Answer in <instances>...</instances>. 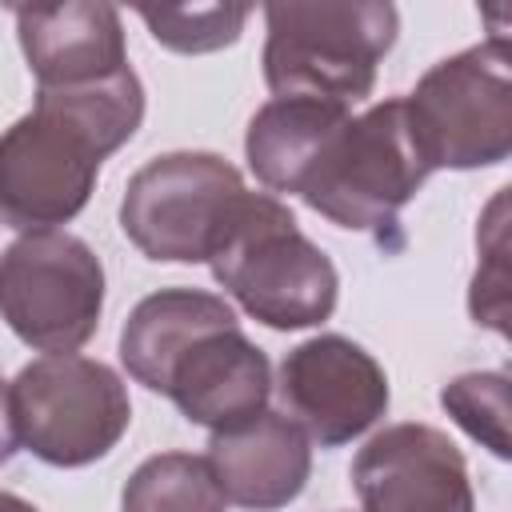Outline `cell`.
Wrapping results in <instances>:
<instances>
[{
    "instance_id": "9",
    "label": "cell",
    "mask_w": 512,
    "mask_h": 512,
    "mask_svg": "<svg viewBox=\"0 0 512 512\" xmlns=\"http://www.w3.org/2000/svg\"><path fill=\"white\" fill-rule=\"evenodd\" d=\"M284 416L320 448L364 436L388 408V376L348 336H312L280 364Z\"/></svg>"
},
{
    "instance_id": "15",
    "label": "cell",
    "mask_w": 512,
    "mask_h": 512,
    "mask_svg": "<svg viewBox=\"0 0 512 512\" xmlns=\"http://www.w3.org/2000/svg\"><path fill=\"white\" fill-rule=\"evenodd\" d=\"M352 120V108L324 104V100H300V96H276L268 100L244 136L248 168L268 192H300L304 176L312 172L324 144Z\"/></svg>"
},
{
    "instance_id": "13",
    "label": "cell",
    "mask_w": 512,
    "mask_h": 512,
    "mask_svg": "<svg viewBox=\"0 0 512 512\" xmlns=\"http://www.w3.org/2000/svg\"><path fill=\"white\" fill-rule=\"evenodd\" d=\"M16 32L40 88L96 84L128 68L124 28L112 4L72 0L56 8H16Z\"/></svg>"
},
{
    "instance_id": "6",
    "label": "cell",
    "mask_w": 512,
    "mask_h": 512,
    "mask_svg": "<svg viewBox=\"0 0 512 512\" xmlns=\"http://www.w3.org/2000/svg\"><path fill=\"white\" fill-rule=\"evenodd\" d=\"M20 444L56 468H84L108 456L128 432L124 380L88 356H40L8 384Z\"/></svg>"
},
{
    "instance_id": "3",
    "label": "cell",
    "mask_w": 512,
    "mask_h": 512,
    "mask_svg": "<svg viewBox=\"0 0 512 512\" xmlns=\"http://www.w3.org/2000/svg\"><path fill=\"white\" fill-rule=\"evenodd\" d=\"M264 80L276 96L360 104L372 96L376 64L396 44L392 4H268L264 8Z\"/></svg>"
},
{
    "instance_id": "19",
    "label": "cell",
    "mask_w": 512,
    "mask_h": 512,
    "mask_svg": "<svg viewBox=\"0 0 512 512\" xmlns=\"http://www.w3.org/2000/svg\"><path fill=\"white\" fill-rule=\"evenodd\" d=\"M492 220L484 224V236H480V252H484V264L488 272H476L472 280V316L476 324H492L500 336H508V276H504V188L500 196L492 200Z\"/></svg>"
},
{
    "instance_id": "1",
    "label": "cell",
    "mask_w": 512,
    "mask_h": 512,
    "mask_svg": "<svg viewBox=\"0 0 512 512\" xmlns=\"http://www.w3.org/2000/svg\"><path fill=\"white\" fill-rule=\"evenodd\" d=\"M144 120V88L132 68L96 84L40 88L36 108L0 136V224L48 232L92 196L104 156Z\"/></svg>"
},
{
    "instance_id": "20",
    "label": "cell",
    "mask_w": 512,
    "mask_h": 512,
    "mask_svg": "<svg viewBox=\"0 0 512 512\" xmlns=\"http://www.w3.org/2000/svg\"><path fill=\"white\" fill-rule=\"evenodd\" d=\"M16 444H20V432H16V416H12V392L0 380V464L12 460Z\"/></svg>"
},
{
    "instance_id": "18",
    "label": "cell",
    "mask_w": 512,
    "mask_h": 512,
    "mask_svg": "<svg viewBox=\"0 0 512 512\" xmlns=\"http://www.w3.org/2000/svg\"><path fill=\"white\" fill-rule=\"evenodd\" d=\"M244 4H196V8H140L152 40L172 52H216L236 44L248 24Z\"/></svg>"
},
{
    "instance_id": "7",
    "label": "cell",
    "mask_w": 512,
    "mask_h": 512,
    "mask_svg": "<svg viewBox=\"0 0 512 512\" xmlns=\"http://www.w3.org/2000/svg\"><path fill=\"white\" fill-rule=\"evenodd\" d=\"M104 312L100 256L68 232H24L0 252V316L36 352L64 356L92 340Z\"/></svg>"
},
{
    "instance_id": "17",
    "label": "cell",
    "mask_w": 512,
    "mask_h": 512,
    "mask_svg": "<svg viewBox=\"0 0 512 512\" xmlns=\"http://www.w3.org/2000/svg\"><path fill=\"white\" fill-rule=\"evenodd\" d=\"M444 412L480 440L492 456L508 460V376L504 372H464L440 392Z\"/></svg>"
},
{
    "instance_id": "21",
    "label": "cell",
    "mask_w": 512,
    "mask_h": 512,
    "mask_svg": "<svg viewBox=\"0 0 512 512\" xmlns=\"http://www.w3.org/2000/svg\"><path fill=\"white\" fill-rule=\"evenodd\" d=\"M0 512H36L28 500H20V496H12V492H0Z\"/></svg>"
},
{
    "instance_id": "5",
    "label": "cell",
    "mask_w": 512,
    "mask_h": 512,
    "mask_svg": "<svg viewBox=\"0 0 512 512\" xmlns=\"http://www.w3.org/2000/svg\"><path fill=\"white\" fill-rule=\"evenodd\" d=\"M428 168H488L512 152V44L492 36L432 64L404 96Z\"/></svg>"
},
{
    "instance_id": "4",
    "label": "cell",
    "mask_w": 512,
    "mask_h": 512,
    "mask_svg": "<svg viewBox=\"0 0 512 512\" xmlns=\"http://www.w3.org/2000/svg\"><path fill=\"white\" fill-rule=\"evenodd\" d=\"M428 176L432 168L412 136L404 96H396L352 116L324 144L296 196L340 228L384 236Z\"/></svg>"
},
{
    "instance_id": "16",
    "label": "cell",
    "mask_w": 512,
    "mask_h": 512,
    "mask_svg": "<svg viewBox=\"0 0 512 512\" xmlns=\"http://www.w3.org/2000/svg\"><path fill=\"white\" fill-rule=\"evenodd\" d=\"M124 512H224L228 500L212 476V464L192 452L148 456L124 484Z\"/></svg>"
},
{
    "instance_id": "8",
    "label": "cell",
    "mask_w": 512,
    "mask_h": 512,
    "mask_svg": "<svg viewBox=\"0 0 512 512\" xmlns=\"http://www.w3.org/2000/svg\"><path fill=\"white\" fill-rule=\"evenodd\" d=\"M240 192L244 180L224 156L168 152L128 180L120 228L148 260L200 264L212 256L220 224Z\"/></svg>"
},
{
    "instance_id": "10",
    "label": "cell",
    "mask_w": 512,
    "mask_h": 512,
    "mask_svg": "<svg viewBox=\"0 0 512 512\" xmlns=\"http://www.w3.org/2000/svg\"><path fill=\"white\" fill-rule=\"evenodd\" d=\"M364 512H476L460 448L428 424H392L352 460Z\"/></svg>"
},
{
    "instance_id": "2",
    "label": "cell",
    "mask_w": 512,
    "mask_h": 512,
    "mask_svg": "<svg viewBox=\"0 0 512 512\" xmlns=\"http://www.w3.org/2000/svg\"><path fill=\"white\" fill-rule=\"evenodd\" d=\"M212 276L268 328H312L336 308L332 260L296 228L288 204L268 192H240L212 244Z\"/></svg>"
},
{
    "instance_id": "11",
    "label": "cell",
    "mask_w": 512,
    "mask_h": 512,
    "mask_svg": "<svg viewBox=\"0 0 512 512\" xmlns=\"http://www.w3.org/2000/svg\"><path fill=\"white\" fill-rule=\"evenodd\" d=\"M268 392V356L240 332V324L200 336L176 360L164 384V396L184 412V420L208 432H228L256 420L268 404Z\"/></svg>"
},
{
    "instance_id": "12",
    "label": "cell",
    "mask_w": 512,
    "mask_h": 512,
    "mask_svg": "<svg viewBox=\"0 0 512 512\" xmlns=\"http://www.w3.org/2000/svg\"><path fill=\"white\" fill-rule=\"evenodd\" d=\"M204 460L212 464L224 500L248 512H276L292 504L312 472L308 436L284 412H260L240 428L212 432Z\"/></svg>"
},
{
    "instance_id": "14",
    "label": "cell",
    "mask_w": 512,
    "mask_h": 512,
    "mask_svg": "<svg viewBox=\"0 0 512 512\" xmlns=\"http://www.w3.org/2000/svg\"><path fill=\"white\" fill-rule=\"evenodd\" d=\"M232 324H236V312L220 296L196 292V288H160L144 296L124 320L120 360L136 384H144L148 392H164L176 360L200 336Z\"/></svg>"
}]
</instances>
